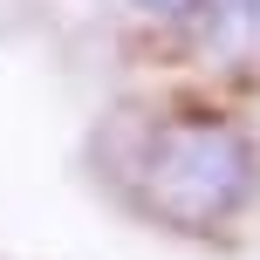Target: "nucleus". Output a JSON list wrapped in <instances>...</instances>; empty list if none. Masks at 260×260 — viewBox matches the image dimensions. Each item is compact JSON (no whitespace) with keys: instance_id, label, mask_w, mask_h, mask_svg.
<instances>
[{"instance_id":"nucleus-2","label":"nucleus","mask_w":260,"mask_h":260,"mask_svg":"<svg viewBox=\"0 0 260 260\" xmlns=\"http://www.w3.org/2000/svg\"><path fill=\"white\" fill-rule=\"evenodd\" d=\"M130 7H137V14H151V21H185L199 0H130Z\"/></svg>"},{"instance_id":"nucleus-1","label":"nucleus","mask_w":260,"mask_h":260,"mask_svg":"<svg viewBox=\"0 0 260 260\" xmlns=\"http://www.w3.org/2000/svg\"><path fill=\"white\" fill-rule=\"evenodd\" d=\"M137 206L171 233H226L260 199V151L233 117L185 110L144 130L137 144Z\"/></svg>"}]
</instances>
